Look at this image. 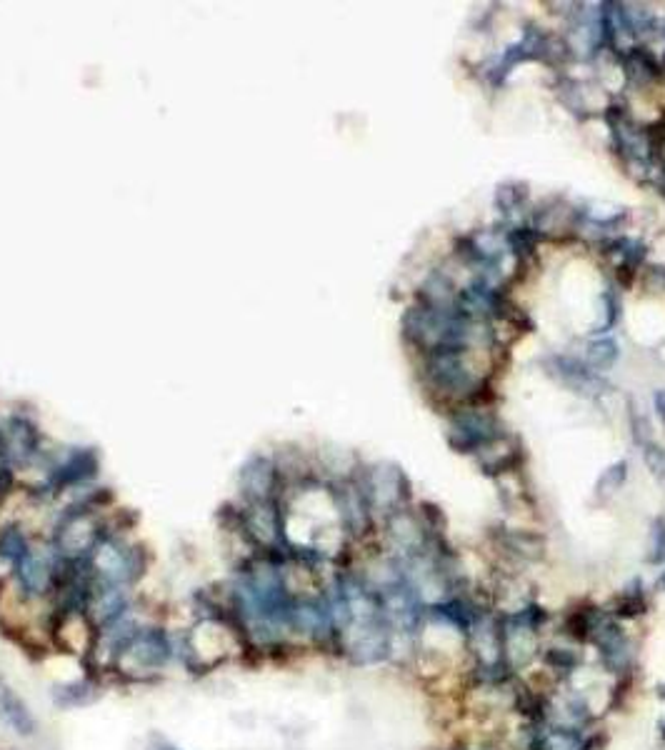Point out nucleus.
I'll use <instances>...</instances> for the list:
<instances>
[{"mask_svg": "<svg viewBox=\"0 0 665 750\" xmlns=\"http://www.w3.org/2000/svg\"><path fill=\"white\" fill-rule=\"evenodd\" d=\"M620 320V295L615 290H605L598 298V320H595V333H605Z\"/></svg>", "mask_w": 665, "mask_h": 750, "instance_id": "obj_12", "label": "nucleus"}, {"mask_svg": "<svg viewBox=\"0 0 665 750\" xmlns=\"http://www.w3.org/2000/svg\"><path fill=\"white\" fill-rule=\"evenodd\" d=\"M653 405H655V413H658V418L665 423V390H655Z\"/></svg>", "mask_w": 665, "mask_h": 750, "instance_id": "obj_26", "label": "nucleus"}, {"mask_svg": "<svg viewBox=\"0 0 665 750\" xmlns=\"http://www.w3.org/2000/svg\"><path fill=\"white\" fill-rule=\"evenodd\" d=\"M503 438L498 420L485 410H458L450 415L448 443L458 453H475Z\"/></svg>", "mask_w": 665, "mask_h": 750, "instance_id": "obj_1", "label": "nucleus"}, {"mask_svg": "<svg viewBox=\"0 0 665 750\" xmlns=\"http://www.w3.org/2000/svg\"><path fill=\"white\" fill-rule=\"evenodd\" d=\"M18 578L28 593H43L50 583V570L45 565L43 558H35V555L25 553L18 560Z\"/></svg>", "mask_w": 665, "mask_h": 750, "instance_id": "obj_10", "label": "nucleus"}, {"mask_svg": "<svg viewBox=\"0 0 665 750\" xmlns=\"http://www.w3.org/2000/svg\"><path fill=\"white\" fill-rule=\"evenodd\" d=\"M528 198V185L523 183H505L500 185L498 193H495V205H498L503 213H513L523 200Z\"/></svg>", "mask_w": 665, "mask_h": 750, "instance_id": "obj_20", "label": "nucleus"}, {"mask_svg": "<svg viewBox=\"0 0 665 750\" xmlns=\"http://www.w3.org/2000/svg\"><path fill=\"white\" fill-rule=\"evenodd\" d=\"M603 255L615 258V275H618L620 288H630L635 275L643 270V260L648 255V248L640 240L613 238L603 245Z\"/></svg>", "mask_w": 665, "mask_h": 750, "instance_id": "obj_3", "label": "nucleus"}, {"mask_svg": "<svg viewBox=\"0 0 665 750\" xmlns=\"http://www.w3.org/2000/svg\"><path fill=\"white\" fill-rule=\"evenodd\" d=\"M543 368L550 378H555L560 385H565V388L575 390L580 395H598L605 390L603 378L590 365H585L583 360L553 355V358L543 360Z\"/></svg>", "mask_w": 665, "mask_h": 750, "instance_id": "obj_2", "label": "nucleus"}, {"mask_svg": "<svg viewBox=\"0 0 665 750\" xmlns=\"http://www.w3.org/2000/svg\"><path fill=\"white\" fill-rule=\"evenodd\" d=\"M540 748L543 750H583V738L573 730H548L540 740Z\"/></svg>", "mask_w": 665, "mask_h": 750, "instance_id": "obj_19", "label": "nucleus"}, {"mask_svg": "<svg viewBox=\"0 0 665 750\" xmlns=\"http://www.w3.org/2000/svg\"><path fill=\"white\" fill-rule=\"evenodd\" d=\"M658 588H660V590H665V573H663V575H660V580H658Z\"/></svg>", "mask_w": 665, "mask_h": 750, "instance_id": "obj_28", "label": "nucleus"}, {"mask_svg": "<svg viewBox=\"0 0 665 750\" xmlns=\"http://www.w3.org/2000/svg\"><path fill=\"white\" fill-rule=\"evenodd\" d=\"M403 473L398 468H390V465H380L375 468V473L370 475V495L375 498V503L390 508L393 503H398L403 498Z\"/></svg>", "mask_w": 665, "mask_h": 750, "instance_id": "obj_6", "label": "nucleus"}, {"mask_svg": "<svg viewBox=\"0 0 665 750\" xmlns=\"http://www.w3.org/2000/svg\"><path fill=\"white\" fill-rule=\"evenodd\" d=\"M660 698H665V685H663V688H660Z\"/></svg>", "mask_w": 665, "mask_h": 750, "instance_id": "obj_29", "label": "nucleus"}, {"mask_svg": "<svg viewBox=\"0 0 665 750\" xmlns=\"http://www.w3.org/2000/svg\"><path fill=\"white\" fill-rule=\"evenodd\" d=\"M148 750H180V748H175V745H170V743H163V740H158V743H153V745H150V748Z\"/></svg>", "mask_w": 665, "mask_h": 750, "instance_id": "obj_27", "label": "nucleus"}, {"mask_svg": "<svg viewBox=\"0 0 665 750\" xmlns=\"http://www.w3.org/2000/svg\"><path fill=\"white\" fill-rule=\"evenodd\" d=\"M390 533H393V538L398 540L403 548H418V545L423 543V533H420V528L415 525V520L405 513H395L393 518H390Z\"/></svg>", "mask_w": 665, "mask_h": 750, "instance_id": "obj_13", "label": "nucleus"}, {"mask_svg": "<svg viewBox=\"0 0 665 750\" xmlns=\"http://www.w3.org/2000/svg\"><path fill=\"white\" fill-rule=\"evenodd\" d=\"M538 240H540V233L535 228H515L505 235V245H508V248L513 250L520 260H523L525 255L533 253Z\"/></svg>", "mask_w": 665, "mask_h": 750, "instance_id": "obj_18", "label": "nucleus"}, {"mask_svg": "<svg viewBox=\"0 0 665 750\" xmlns=\"http://www.w3.org/2000/svg\"><path fill=\"white\" fill-rule=\"evenodd\" d=\"M168 658V643H165L163 635L158 633H143L140 638L130 640L125 645L123 660H133L140 668H155V665H163Z\"/></svg>", "mask_w": 665, "mask_h": 750, "instance_id": "obj_4", "label": "nucleus"}, {"mask_svg": "<svg viewBox=\"0 0 665 750\" xmlns=\"http://www.w3.org/2000/svg\"><path fill=\"white\" fill-rule=\"evenodd\" d=\"M290 618H293V623L298 625L300 630H305V633H320V630H325V625H328V613L315 608V605H300V608H293L290 610Z\"/></svg>", "mask_w": 665, "mask_h": 750, "instance_id": "obj_15", "label": "nucleus"}, {"mask_svg": "<svg viewBox=\"0 0 665 750\" xmlns=\"http://www.w3.org/2000/svg\"><path fill=\"white\" fill-rule=\"evenodd\" d=\"M623 68L628 73V78L635 80V83H650V80H658L663 75L660 60L648 48H640V45L625 50Z\"/></svg>", "mask_w": 665, "mask_h": 750, "instance_id": "obj_7", "label": "nucleus"}, {"mask_svg": "<svg viewBox=\"0 0 665 750\" xmlns=\"http://www.w3.org/2000/svg\"><path fill=\"white\" fill-rule=\"evenodd\" d=\"M648 563L658 565L665 563V520L658 518L650 525V545H648Z\"/></svg>", "mask_w": 665, "mask_h": 750, "instance_id": "obj_23", "label": "nucleus"}, {"mask_svg": "<svg viewBox=\"0 0 665 750\" xmlns=\"http://www.w3.org/2000/svg\"><path fill=\"white\" fill-rule=\"evenodd\" d=\"M0 553L8 555V558H13V560L23 558V555L28 553V550H25L23 535H20L18 530H8V533L0 538Z\"/></svg>", "mask_w": 665, "mask_h": 750, "instance_id": "obj_24", "label": "nucleus"}, {"mask_svg": "<svg viewBox=\"0 0 665 750\" xmlns=\"http://www.w3.org/2000/svg\"><path fill=\"white\" fill-rule=\"evenodd\" d=\"M643 460L650 473H653V478L665 483V448H660L658 443L650 440V443L643 445Z\"/></svg>", "mask_w": 665, "mask_h": 750, "instance_id": "obj_22", "label": "nucleus"}, {"mask_svg": "<svg viewBox=\"0 0 665 750\" xmlns=\"http://www.w3.org/2000/svg\"><path fill=\"white\" fill-rule=\"evenodd\" d=\"M250 528L260 540H273L278 535V520H275L273 508L268 505H255L253 515H250Z\"/></svg>", "mask_w": 665, "mask_h": 750, "instance_id": "obj_17", "label": "nucleus"}, {"mask_svg": "<svg viewBox=\"0 0 665 750\" xmlns=\"http://www.w3.org/2000/svg\"><path fill=\"white\" fill-rule=\"evenodd\" d=\"M643 283L645 288H650L653 293H663L665 290V268L663 265H648V268H643Z\"/></svg>", "mask_w": 665, "mask_h": 750, "instance_id": "obj_25", "label": "nucleus"}, {"mask_svg": "<svg viewBox=\"0 0 665 750\" xmlns=\"http://www.w3.org/2000/svg\"><path fill=\"white\" fill-rule=\"evenodd\" d=\"M93 470H95L93 453H80V455H73V458H70L68 463L58 470L55 480L60 478V483H75V480H83V478H88V475H93Z\"/></svg>", "mask_w": 665, "mask_h": 750, "instance_id": "obj_14", "label": "nucleus"}, {"mask_svg": "<svg viewBox=\"0 0 665 750\" xmlns=\"http://www.w3.org/2000/svg\"><path fill=\"white\" fill-rule=\"evenodd\" d=\"M273 478H275L273 465L263 458H255L253 463L243 468V478H240V483H243L245 493H248L250 498L263 500L265 495L270 493V488H273Z\"/></svg>", "mask_w": 665, "mask_h": 750, "instance_id": "obj_9", "label": "nucleus"}, {"mask_svg": "<svg viewBox=\"0 0 665 750\" xmlns=\"http://www.w3.org/2000/svg\"><path fill=\"white\" fill-rule=\"evenodd\" d=\"M0 720L18 735L35 733V720L33 715H30L28 705H25L5 683H0Z\"/></svg>", "mask_w": 665, "mask_h": 750, "instance_id": "obj_5", "label": "nucleus"}, {"mask_svg": "<svg viewBox=\"0 0 665 750\" xmlns=\"http://www.w3.org/2000/svg\"><path fill=\"white\" fill-rule=\"evenodd\" d=\"M628 418H630V433H633V440L635 443L643 448L645 443H650L653 440V433H650V420L645 418V413H640V408L635 405V400H630V410H628Z\"/></svg>", "mask_w": 665, "mask_h": 750, "instance_id": "obj_21", "label": "nucleus"}, {"mask_svg": "<svg viewBox=\"0 0 665 750\" xmlns=\"http://www.w3.org/2000/svg\"><path fill=\"white\" fill-rule=\"evenodd\" d=\"M625 478H628V463L620 460V463L605 468V473L600 475L598 483H595V493H598L600 498H608V495L618 493V490L623 488Z\"/></svg>", "mask_w": 665, "mask_h": 750, "instance_id": "obj_16", "label": "nucleus"}, {"mask_svg": "<svg viewBox=\"0 0 665 750\" xmlns=\"http://www.w3.org/2000/svg\"><path fill=\"white\" fill-rule=\"evenodd\" d=\"M618 355H620L618 343H615L613 338H598L588 345L585 358H588L590 368L610 370L615 365V360H618Z\"/></svg>", "mask_w": 665, "mask_h": 750, "instance_id": "obj_11", "label": "nucleus"}, {"mask_svg": "<svg viewBox=\"0 0 665 750\" xmlns=\"http://www.w3.org/2000/svg\"><path fill=\"white\" fill-rule=\"evenodd\" d=\"M95 565H98V570L105 578L118 583V580H125L130 575L133 558H130L125 550H120L115 543H100L98 548H95Z\"/></svg>", "mask_w": 665, "mask_h": 750, "instance_id": "obj_8", "label": "nucleus"}]
</instances>
